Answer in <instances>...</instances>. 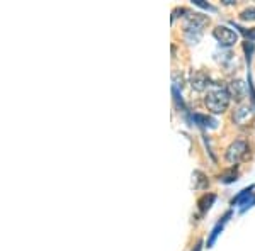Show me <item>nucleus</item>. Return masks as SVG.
I'll use <instances>...</instances> for the list:
<instances>
[{
	"label": "nucleus",
	"mask_w": 255,
	"mask_h": 251,
	"mask_svg": "<svg viewBox=\"0 0 255 251\" xmlns=\"http://www.w3.org/2000/svg\"><path fill=\"white\" fill-rule=\"evenodd\" d=\"M194 187L196 188H203V187H206L208 185V180H206V176H204L201 171H194Z\"/></svg>",
	"instance_id": "ddd939ff"
},
{
	"label": "nucleus",
	"mask_w": 255,
	"mask_h": 251,
	"mask_svg": "<svg viewBox=\"0 0 255 251\" xmlns=\"http://www.w3.org/2000/svg\"><path fill=\"white\" fill-rule=\"evenodd\" d=\"M194 5H199V7H203V9H208V10H215V7L209 5V3H206V2H203V0H194Z\"/></svg>",
	"instance_id": "2eb2a0df"
},
{
	"label": "nucleus",
	"mask_w": 255,
	"mask_h": 251,
	"mask_svg": "<svg viewBox=\"0 0 255 251\" xmlns=\"http://www.w3.org/2000/svg\"><path fill=\"white\" fill-rule=\"evenodd\" d=\"M192 121H194V124L201 126V127H216L215 119L203 116V114H194V116H192Z\"/></svg>",
	"instance_id": "9b49d317"
},
{
	"label": "nucleus",
	"mask_w": 255,
	"mask_h": 251,
	"mask_svg": "<svg viewBox=\"0 0 255 251\" xmlns=\"http://www.w3.org/2000/svg\"><path fill=\"white\" fill-rule=\"evenodd\" d=\"M228 93L232 98L235 100H242L245 98V93H247V84H244L242 80H233L232 84L228 85Z\"/></svg>",
	"instance_id": "0eeeda50"
},
{
	"label": "nucleus",
	"mask_w": 255,
	"mask_h": 251,
	"mask_svg": "<svg viewBox=\"0 0 255 251\" xmlns=\"http://www.w3.org/2000/svg\"><path fill=\"white\" fill-rule=\"evenodd\" d=\"M237 176H238V171L235 170V168H232V170H228V171H225V173L220 175V182L232 183V182H235V180H237Z\"/></svg>",
	"instance_id": "f8f14e48"
},
{
	"label": "nucleus",
	"mask_w": 255,
	"mask_h": 251,
	"mask_svg": "<svg viewBox=\"0 0 255 251\" xmlns=\"http://www.w3.org/2000/svg\"><path fill=\"white\" fill-rule=\"evenodd\" d=\"M252 116H254L252 107L240 105L235 110V114H233V121H235V124H238V126H247L250 121H252Z\"/></svg>",
	"instance_id": "39448f33"
},
{
	"label": "nucleus",
	"mask_w": 255,
	"mask_h": 251,
	"mask_svg": "<svg viewBox=\"0 0 255 251\" xmlns=\"http://www.w3.org/2000/svg\"><path fill=\"white\" fill-rule=\"evenodd\" d=\"M232 216V212H226L225 216H223V219H221L218 224L213 228V231H211V236H209V240H208V248H211L213 245H215V241H216V238L220 236V233L223 231V228H225V224H226V221H228V217Z\"/></svg>",
	"instance_id": "6e6552de"
},
{
	"label": "nucleus",
	"mask_w": 255,
	"mask_h": 251,
	"mask_svg": "<svg viewBox=\"0 0 255 251\" xmlns=\"http://www.w3.org/2000/svg\"><path fill=\"white\" fill-rule=\"evenodd\" d=\"M213 36L218 39V43L221 46H233V44L238 41V34L235 31H232L226 26H218L215 31H213Z\"/></svg>",
	"instance_id": "20e7f679"
},
{
	"label": "nucleus",
	"mask_w": 255,
	"mask_h": 251,
	"mask_svg": "<svg viewBox=\"0 0 255 251\" xmlns=\"http://www.w3.org/2000/svg\"><path fill=\"white\" fill-rule=\"evenodd\" d=\"M194 251H201V248H199V246H197V248H196Z\"/></svg>",
	"instance_id": "f3484780"
},
{
	"label": "nucleus",
	"mask_w": 255,
	"mask_h": 251,
	"mask_svg": "<svg viewBox=\"0 0 255 251\" xmlns=\"http://www.w3.org/2000/svg\"><path fill=\"white\" fill-rule=\"evenodd\" d=\"M247 155H249V145H247V141H242V139L240 141L232 143V145L228 146V150H226V160L233 165L244 162L247 158Z\"/></svg>",
	"instance_id": "7ed1b4c3"
},
{
	"label": "nucleus",
	"mask_w": 255,
	"mask_h": 251,
	"mask_svg": "<svg viewBox=\"0 0 255 251\" xmlns=\"http://www.w3.org/2000/svg\"><path fill=\"white\" fill-rule=\"evenodd\" d=\"M240 29H242V27H240ZM242 32H244V34H245L250 41L255 39V27H254V29H249V31H247V29H242Z\"/></svg>",
	"instance_id": "dca6fc26"
},
{
	"label": "nucleus",
	"mask_w": 255,
	"mask_h": 251,
	"mask_svg": "<svg viewBox=\"0 0 255 251\" xmlns=\"http://www.w3.org/2000/svg\"><path fill=\"white\" fill-rule=\"evenodd\" d=\"M254 188H255V185H250L249 188H244V190L238 193V195L233 197L232 204H233V205H240V204H242V205H245V204L250 200V197H254V195H252V190H254Z\"/></svg>",
	"instance_id": "1a4fd4ad"
},
{
	"label": "nucleus",
	"mask_w": 255,
	"mask_h": 251,
	"mask_svg": "<svg viewBox=\"0 0 255 251\" xmlns=\"http://www.w3.org/2000/svg\"><path fill=\"white\" fill-rule=\"evenodd\" d=\"M240 15L244 20H255V7H249V9L242 12Z\"/></svg>",
	"instance_id": "4468645a"
},
{
	"label": "nucleus",
	"mask_w": 255,
	"mask_h": 251,
	"mask_svg": "<svg viewBox=\"0 0 255 251\" xmlns=\"http://www.w3.org/2000/svg\"><path fill=\"white\" fill-rule=\"evenodd\" d=\"M209 24V19L206 15L203 14H191L186 20V26H184V29H186V38L192 43H197L201 38V31H203L204 26H208Z\"/></svg>",
	"instance_id": "f03ea898"
},
{
	"label": "nucleus",
	"mask_w": 255,
	"mask_h": 251,
	"mask_svg": "<svg viewBox=\"0 0 255 251\" xmlns=\"http://www.w3.org/2000/svg\"><path fill=\"white\" fill-rule=\"evenodd\" d=\"M191 85H192V88L197 90V92H204L209 85V77L204 72H199V70H197V72H192Z\"/></svg>",
	"instance_id": "423d86ee"
},
{
	"label": "nucleus",
	"mask_w": 255,
	"mask_h": 251,
	"mask_svg": "<svg viewBox=\"0 0 255 251\" xmlns=\"http://www.w3.org/2000/svg\"><path fill=\"white\" fill-rule=\"evenodd\" d=\"M230 93L228 90H223V88H213L208 92L206 98H204V102H206V107L211 112L215 114H221L225 112L226 109H228L230 105Z\"/></svg>",
	"instance_id": "f257e3e1"
},
{
	"label": "nucleus",
	"mask_w": 255,
	"mask_h": 251,
	"mask_svg": "<svg viewBox=\"0 0 255 251\" xmlns=\"http://www.w3.org/2000/svg\"><path fill=\"white\" fill-rule=\"evenodd\" d=\"M215 199H216V197L213 195V193H204V195L201 197L199 200H197V207H199V211L201 212L209 211V209H211V205H213V202H215Z\"/></svg>",
	"instance_id": "9d476101"
}]
</instances>
